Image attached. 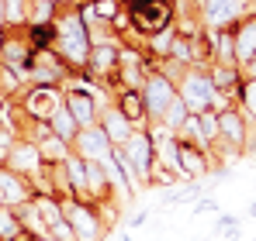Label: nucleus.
Returning <instances> with one entry per match:
<instances>
[{
  "label": "nucleus",
  "instance_id": "1",
  "mask_svg": "<svg viewBox=\"0 0 256 241\" xmlns=\"http://www.w3.org/2000/svg\"><path fill=\"white\" fill-rule=\"evenodd\" d=\"M170 21V7L166 4H135V24L142 31H159Z\"/></svg>",
  "mask_w": 256,
  "mask_h": 241
},
{
  "label": "nucleus",
  "instance_id": "2",
  "mask_svg": "<svg viewBox=\"0 0 256 241\" xmlns=\"http://www.w3.org/2000/svg\"><path fill=\"white\" fill-rule=\"evenodd\" d=\"M31 38H35V45H49V42H52V28H49V24L35 28V31H31Z\"/></svg>",
  "mask_w": 256,
  "mask_h": 241
},
{
  "label": "nucleus",
  "instance_id": "3",
  "mask_svg": "<svg viewBox=\"0 0 256 241\" xmlns=\"http://www.w3.org/2000/svg\"><path fill=\"white\" fill-rule=\"evenodd\" d=\"M69 120H73L69 114H59V131H62V135H69V131H73V124H69Z\"/></svg>",
  "mask_w": 256,
  "mask_h": 241
},
{
  "label": "nucleus",
  "instance_id": "4",
  "mask_svg": "<svg viewBox=\"0 0 256 241\" xmlns=\"http://www.w3.org/2000/svg\"><path fill=\"white\" fill-rule=\"evenodd\" d=\"M249 214H253V217H256V204H253V207H249Z\"/></svg>",
  "mask_w": 256,
  "mask_h": 241
},
{
  "label": "nucleus",
  "instance_id": "5",
  "mask_svg": "<svg viewBox=\"0 0 256 241\" xmlns=\"http://www.w3.org/2000/svg\"><path fill=\"white\" fill-rule=\"evenodd\" d=\"M135 4H145V0H132V7H135Z\"/></svg>",
  "mask_w": 256,
  "mask_h": 241
}]
</instances>
